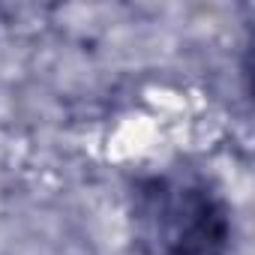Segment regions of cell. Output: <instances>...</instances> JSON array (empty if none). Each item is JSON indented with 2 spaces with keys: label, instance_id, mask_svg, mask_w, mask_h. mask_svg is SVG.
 Returning a JSON list of instances; mask_svg holds the SVG:
<instances>
[{
  "label": "cell",
  "instance_id": "obj_1",
  "mask_svg": "<svg viewBox=\"0 0 255 255\" xmlns=\"http://www.w3.org/2000/svg\"><path fill=\"white\" fill-rule=\"evenodd\" d=\"M132 225L144 255H228L225 198L195 174H153L132 192Z\"/></svg>",
  "mask_w": 255,
  "mask_h": 255
}]
</instances>
